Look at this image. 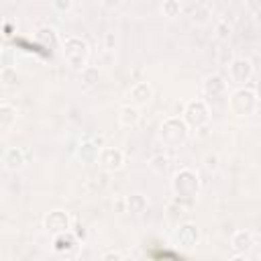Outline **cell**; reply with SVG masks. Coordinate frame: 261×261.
Here are the masks:
<instances>
[{
    "label": "cell",
    "instance_id": "cell-1",
    "mask_svg": "<svg viewBox=\"0 0 261 261\" xmlns=\"http://www.w3.org/2000/svg\"><path fill=\"white\" fill-rule=\"evenodd\" d=\"M190 130L192 128L188 126V122L179 114H171V116H167V118L161 120L159 130H157V137L163 143V147H167V149H179V147H184L188 143Z\"/></svg>",
    "mask_w": 261,
    "mask_h": 261
},
{
    "label": "cell",
    "instance_id": "cell-2",
    "mask_svg": "<svg viewBox=\"0 0 261 261\" xmlns=\"http://www.w3.org/2000/svg\"><path fill=\"white\" fill-rule=\"evenodd\" d=\"M171 190L177 202H181L184 206H190L196 196L200 194V175L196 169L192 167H181L173 173L171 177Z\"/></svg>",
    "mask_w": 261,
    "mask_h": 261
},
{
    "label": "cell",
    "instance_id": "cell-3",
    "mask_svg": "<svg viewBox=\"0 0 261 261\" xmlns=\"http://www.w3.org/2000/svg\"><path fill=\"white\" fill-rule=\"evenodd\" d=\"M61 55H63V61L71 69L82 71L88 65V59H90V43L84 37L69 35L61 41Z\"/></svg>",
    "mask_w": 261,
    "mask_h": 261
},
{
    "label": "cell",
    "instance_id": "cell-4",
    "mask_svg": "<svg viewBox=\"0 0 261 261\" xmlns=\"http://www.w3.org/2000/svg\"><path fill=\"white\" fill-rule=\"evenodd\" d=\"M228 108L234 116L239 118H247L251 114H255L257 106H259V98H257V92L255 88H249V86H239L230 96H228Z\"/></svg>",
    "mask_w": 261,
    "mask_h": 261
},
{
    "label": "cell",
    "instance_id": "cell-5",
    "mask_svg": "<svg viewBox=\"0 0 261 261\" xmlns=\"http://www.w3.org/2000/svg\"><path fill=\"white\" fill-rule=\"evenodd\" d=\"M181 118L188 122L190 128H200L204 124H210V118H212V112H210V104L202 98H196V100H190L184 104V110H181Z\"/></svg>",
    "mask_w": 261,
    "mask_h": 261
},
{
    "label": "cell",
    "instance_id": "cell-6",
    "mask_svg": "<svg viewBox=\"0 0 261 261\" xmlns=\"http://www.w3.org/2000/svg\"><path fill=\"white\" fill-rule=\"evenodd\" d=\"M202 96L212 106L228 102V84H226V80L222 75H218V73L206 75L202 80Z\"/></svg>",
    "mask_w": 261,
    "mask_h": 261
},
{
    "label": "cell",
    "instance_id": "cell-7",
    "mask_svg": "<svg viewBox=\"0 0 261 261\" xmlns=\"http://www.w3.org/2000/svg\"><path fill=\"white\" fill-rule=\"evenodd\" d=\"M43 228H45V232L51 234V237L71 230V216H69V212L59 210V208L49 210V212L45 214V218H43Z\"/></svg>",
    "mask_w": 261,
    "mask_h": 261
},
{
    "label": "cell",
    "instance_id": "cell-8",
    "mask_svg": "<svg viewBox=\"0 0 261 261\" xmlns=\"http://www.w3.org/2000/svg\"><path fill=\"white\" fill-rule=\"evenodd\" d=\"M124 165V153L118 147H102L100 155H98V167L104 173H114L118 169H122Z\"/></svg>",
    "mask_w": 261,
    "mask_h": 261
},
{
    "label": "cell",
    "instance_id": "cell-9",
    "mask_svg": "<svg viewBox=\"0 0 261 261\" xmlns=\"http://www.w3.org/2000/svg\"><path fill=\"white\" fill-rule=\"evenodd\" d=\"M200 228L194 222H179L175 230V245L181 249H194L200 243Z\"/></svg>",
    "mask_w": 261,
    "mask_h": 261
},
{
    "label": "cell",
    "instance_id": "cell-10",
    "mask_svg": "<svg viewBox=\"0 0 261 261\" xmlns=\"http://www.w3.org/2000/svg\"><path fill=\"white\" fill-rule=\"evenodd\" d=\"M228 75L237 86H245L253 77V63L247 57H234L228 65Z\"/></svg>",
    "mask_w": 261,
    "mask_h": 261
},
{
    "label": "cell",
    "instance_id": "cell-11",
    "mask_svg": "<svg viewBox=\"0 0 261 261\" xmlns=\"http://www.w3.org/2000/svg\"><path fill=\"white\" fill-rule=\"evenodd\" d=\"M126 100H128V104H133V106H137V108L147 106V104L153 100V86H151L149 82H145V80L133 84L130 90L126 92Z\"/></svg>",
    "mask_w": 261,
    "mask_h": 261
},
{
    "label": "cell",
    "instance_id": "cell-12",
    "mask_svg": "<svg viewBox=\"0 0 261 261\" xmlns=\"http://www.w3.org/2000/svg\"><path fill=\"white\" fill-rule=\"evenodd\" d=\"M100 145L94 139H84L80 141V145L75 147V157L82 165H94L98 163V155H100Z\"/></svg>",
    "mask_w": 261,
    "mask_h": 261
},
{
    "label": "cell",
    "instance_id": "cell-13",
    "mask_svg": "<svg viewBox=\"0 0 261 261\" xmlns=\"http://www.w3.org/2000/svg\"><path fill=\"white\" fill-rule=\"evenodd\" d=\"M27 165V151L20 149V147H8L4 153H2V167L6 171H20L22 167Z\"/></svg>",
    "mask_w": 261,
    "mask_h": 261
},
{
    "label": "cell",
    "instance_id": "cell-14",
    "mask_svg": "<svg viewBox=\"0 0 261 261\" xmlns=\"http://www.w3.org/2000/svg\"><path fill=\"white\" fill-rule=\"evenodd\" d=\"M253 247H255V234L251 230L241 228V230H234L232 232V237H230V249H232V253H245V255H249V251Z\"/></svg>",
    "mask_w": 261,
    "mask_h": 261
},
{
    "label": "cell",
    "instance_id": "cell-15",
    "mask_svg": "<svg viewBox=\"0 0 261 261\" xmlns=\"http://www.w3.org/2000/svg\"><path fill=\"white\" fill-rule=\"evenodd\" d=\"M80 239L75 237L73 230H67V232H61V234H55L53 237V251L59 253V255H69L71 251H75Z\"/></svg>",
    "mask_w": 261,
    "mask_h": 261
},
{
    "label": "cell",
    "instance_id": "cell-16",
    "mask_svg": "<svg viewBox=\"0 0 261 261\" xmlns=\"http://www.w3.org/2000/svg\"><path fill=\"white\" fill-rule=\"evenodd\" d=\"M35 41H37L41 47H45V49H57V47L61 45V43H59V35H57V31H55L53 27H49V24L37 29V33H35Z\"/></svg>",
    "mask_w": 261,
    "mask_h": 261
},
{
    "label": "cell",
    "instance_id": "cell-17",
    "mask_svg": "<svg viewBox=\"0 0 261 261\" xmlns=\"http://www.w3.org/2000/svg\"><path fill=\"white\" fill-rule=\"evenodd\" d=\"M139 120H141V112H139L137 106L126 102V104H122L118 108V124L122 128H135L139 124Z\"/></svg>",
    "mask_w": 261,
    "mask_h": 261
},
{
    "label": "cell",
    "instance_id": "cell-18",
    "mask_svg": "<svg viewBox=\"0 0 261 261\" xmlns=\"http://www.w3.org/2000/svg\"><path fill=\"white\" fill-rule=\"evenodd\" d=\"M16 118H18L16 106H12L8 102H2L0 104V130L2 133H8L16 124Z\"/></svg>",
    "mask_w": 261,
    "mask_h": 261
},
{
    "label": "cell",
    "instance_id": "cell-19",
    "mask_svg": "<svg viewBox=\"0 0 261 261\" xmlns=\"http://www.w3.org/2000/svg\"><path fill=\"white\" fill-rule=\"evenodd\" d=\"M190 20H192V24H196V27L208 24V22L212 20V8H210L206 2H198V4L190 10Z\"/></svg>",
    "mask_w": 261,
    "mask_h": 261
},
{
    "label": "cell",
    "instance_id": "cell-20",
    "mask_svg": "<svg viewBox=\"0 0 261 261\" xmlns=\"http://www.w3.org/2000/svg\"><path fill=\"white\" fill-rule=\"evenodd\" d=\"M147 208H149V200H147L145 194L137 192V194L126 196V212H130L133 216H141V214H145Z\"/></svg>",
    "mask_w": 261,
    "mask_h": 261
},
{
    "label": "cell",
    "instance_id": "cell-21",
    "mask_svg": "<svg viewBox=\"0 0 261 261\" xmlns=\"http://www.w3.org/2000/svg\"><path fill=\"white\" fill-rule=\"evenodd\" d=\"M80 80H82V86L84 88H96L98 82H100V69L96 65H86L80 71Z\"/></svg>",
    "mask_w": 261,
    "mask_h": 261
},
{
    "label": "cell",
    "instance_id": "cell-22",
    "mask_svg": "<svg viewBox=\"0 0 261 261\" xmlns=\"http://www.w3.org/2000/svg\"><path fill=\"white\" fill-rule=\"evenodd\" d=\"M167 167H169V157H167L165 153H153V155L149 157V169H151L153 173L163 175V173L167 171Z\"/></svg>",
    "mask_w": 261,
    "mask_h": 261
},
{
    "label": "cell",
    "instance_id": "cell-23",
    "mask_svg": "<svg viewBox=\"0 0 261 261\" xmlns=\"http://www.w3.org/2000/svg\"><path fill=\"white\" fill-rule=\"evenodd\" d=\"M186 208L188 206H184L181 202H177L175 198L167 204V210H165V216H167V220L169 222H173V224H179L181 222V218H184V214H186Z\"/></svg>",
    "mask_w": 261,
    "mask_h": 261
},
{
    "label": "cell",
    "instance_id": "cell-24",
    "mask_svg": "<svg viewBox=\"0 0 261 261\" xmlns=\"http://www.w3.org/2000/svg\"><path fill=\"white\" fill-rule=\"evenodd\" d=\"M18 80H20V75H18L16 67L6 65V67L0 69V82H2L4 88H16L18 86Z\"/></svg>",
    "mask_w": 261,
    "mask_h": 261
},
{
    "label": "cell",
    "instance_id": "cell-25",
    "mask_svg": "<svg viewBox=\"0 0 261 261\" xmlns=\"http://www.w3.org/2000/svg\"><path fill=\"white\" fill-rule=\"evenodd\" d=\"M161 14L165 18H177L181 14V4L179 0H163L161 2Z\"/></svg>",
    "mask_w": 261,
    "mask_h": 261
},
{
    "label": "cell",
    "instance_id": "cell-26",
    "mask_svg": "<svg viewBox=\"0 0 261 261\" xmlns=\"http://www.w3.org/2000/svg\"><path fill=\"white\" fill-rule=\"evenodd\" d=\"M230 35H232V27H230V22L228 20H224V18H220L218 22H216V27H214V37L218 39V41H228L230 39Z\"/></svg>",
    "mask_w": 261,
    "mask_h": 261
},
{
    "label": "cell",
    "instance_id": "cell-27",
    "mask_svg": "<svg viewBox=\"0 0 261 261\" xmlns=\"http://www.w3.org/2000/svg\"><path fill=\"white\" fill-rule=\"evenodd\" d=\"M232 59H234V55H232V51H230V49H226V47H222V49L218 51V55H216L218 65H224V67H228Z\"/></svg>",
    "mask_w": 261,
    "mask_h": 261
},
{
    "label": "cell",
    "instance_id": "cell-28",
    "mask_svg": "<svg viewBox=\"0 0 261 261\" xmlns=\"http://www.w3.org/2000/svg\"><path fill=\"white\" fill-rule=\"evenodd\" d=\"M100 259L102 261H120V259H124V253H120L118 249H104L100 253Z\"/></svg>",
    "mask_w": 261,
    "mask_h": 261
},
{
    "label": "cell",
    "instance_id": "cell-29",
    "mask_svg": "<svg viewBox=\"0 0 261 261\" xmlns=\"http://www.w3.org/2000/svg\"><path fill=\"white\" fill-rule=\"evenodd\" d=\"M218 163H220V159H218L216 153H208V155L204 157V167H206L208 171H216V169H218Z\"/></svg>",
    "mask_w": 261,
    "mask_h": 261
},
{
    "label": "cell",
    "instance_id": "cell-30",
    "mask_svg": "<svg viewBox=\"0 0 261 261\" xmlns=\"http://www.w3.org/2000/svg\"><path fill=\"white\" fill-rule=\"evenodd\" d=\"M53 8L57 12H61V14H65V12H69L73 8V0H53Z\"/></svg>",
    "mask_w": 261,
    "mask_h": 261
},
{
    "label": "cell",
    "instance_id": "cell-31",
    "mask_svg": "<svg viewBox=\"0 0 261 261\" xmlns=\"http://www.w3.org/2000/svg\"><path fill=\"white\" fill-rule=\"evenodd\" d=\"M112 208L114 212H126V196H116L112 200Z\"/></svg>",
    "mask_w": 261,
    "mask_h": 261
},
{
    "label": "cell",
    "instance_id": "cell-32",
    "mask_svg": "<svg viewBox=\"0 0 261 261\" xmlns=\"http://www.w3.org/2000/svg\"><path fill=\"white\" fill-rule=\"evenodd\" d=\"M104 49L106 51H114L116 49V35L114 33H106L104 35Z\"/></svg>",
    "mask_w": 261,
    "mask_h": 261
},
{
    "label": "cell",
    "instance_id": "cell-33",
    "mask_svg": "<svg viewBox=\"0 0 261 261\" xmlns=\"http://www.w3.org/2000/svg\"><path fill=\"white\" fill-rule=\"evenodd\" d=\"M73 232H75V237H77L82 243L88 239V230H86V226H82V224H77V226L73 228Z\"/></svg>",
    "mask_w": 261,
    "mask_h": 261
},
{
    "label": "cell",
    "instance_id": "cell-34",
    "mask_svg": "<svg viewBox=\"0 0 261 261\" xmlns=\"http://www.w3.org/2000/svg\"><path fill=\"white\" fill-rule=\"evenodd\" d=\"M100 4L104 8H108V10H114V8H118L122 4V0H100Z\"/></svg>",
    "mask_w": 261,
    "mask_h": 261
},
{
    "label": "cell",
    "instance_id": "cell-35",
    "mask_svg": "<svg viewBox=\"0 0 261 261\" xmlns=\"http://www.w3.org/2000/svg\"><path fill=\"white\" fill-rule=\"evenodd\" d=\"M245 6L251 10V12H257L261 8V0H245Z\"/></svg>",
    "mask_w": 261,
    "mask_h": 261
},
{
    "label": "cell",
    "instance_id": "cell-36",
    "mask_svg": "<svg viewBox=\"0 0 261 261\" xmlns=\"http://www.w3.org/2000/svg\"><path fill=\"white\" fill-rule=\"evenodd\" d=\"M208 135H210V126H208V124H204V126L196 128V137H200V139H206Z\"/></svg>",
    "mask_w": 261,
    "mask_h": 261
},
{
    "label": "cell",
    "instance_id": "cell-37",
    "mask_svg": "<svg viewBox=\"0 0 261 261\" xmlns=\"http://www.w3.org/2000/svg\"><path fill=\"white\" fill-rule=\"evenodd\" d=\"M253 20H255V22L261 27V8H259L257 12H253Z\"/></svg>",
    "mask_w": 261,
    "mask_h": 261
},
{
    "label": "cell",
    "instance_id": "cell-38",
    "mask_svg": "<svg viewBox=\"0 0 261 261\" xmlns=\"http://www.w3.org/2000/svg\"><path fill=\"white\" fill-rule=\"evenodd\" d=\"M255 92H257V98H259V102H261V77H259V82L255 84Z\"/></svg>",
    "mask_w": 261,
    "mask_h": 261
},
{
    "label": "cell",
    "instance_id": "cell-39",
    "mask_svg": "<svg viewBox=\"0 0 261 261\" xmlns=\"http://www.w3.org/2000/svg\"><path fill=\"white\" fill-rule=\"evenodd\" d=\"M94 141H96V143H98L100 147H104V137H102V135H98V137H94Z\"/></svg>",
    "mask_w": 261,
    "mask_h": 261
},
{
    "label": "cell",
    "instance_id": "cell-40",
    "mask_svg": "<svg viewBox=\"0 0 261 261\" xmlns=\"http://www.w3.org/2000/svg\"><path fill=\"white\" fill-rule=\"evenodd\" d=\"M200 2H208V0H200Z\"/></svg>",
    "mask_w": 261,
    "mask_h": 261
},
{
    "label": "cell",
    "instance_id": "cell-41",
    "mask_svg": "<svg viewBox=\"0 0 261 261\" xmlns=\"http://www.w3.org/2000/svg\"><path fill=\"white\" fill-rule=\"evenodd\" d=\"M243 2H245V0H243Z\"/></svg>",
    "mask_w": 261,
    "mask_h": 261
}]
</instances>
